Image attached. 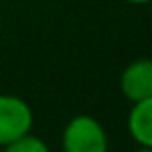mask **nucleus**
I'll list each match as a JSON object with an SVG mask.
<instances>
[{"label": "nucleus", "mask_w": 152, "mask_h": 152, "mask_svg": "<svg viewBox=\"0 0 152 152\" xmlns=\"http://www.w3.org/2000/svg\"><path fill=\"white\" fill-rule=\"evenodd\" d=\"M133 152H152V148H150V146H142V148H137V150H133Z\"/></svg>", "instance_id": "nucleus-7"}, {"label": "nucleus", "mask_w": 152, "mask_h": 152, "mask_svg": "<svg viewBox=\"0 0 152 152\" xmlns=\"http://www.w3.org/2000/svg\"><path fill=\"white\" fill-rule=\"evenodd\" d=\"M121 92L129 102L152 96V58H137L121 73Z\"/></svg>", "instance_id": "nucleus-3"}, {"label": "nucleus", "mask_w": 152, "mask_h": 152, "mask_svg": "<svg viewBox=\"0 0 152 152\" xmlns=\"http://www.w3.org/2000/svg\"><path fill=\"white\" fill-rule=\"evenodd\" d=\"M63 152H108V135L102 123L90 115L73 117L63 131Z\"/></svg>", "instance_id": "nucleus-1"}, {"label": "nucleus", "mask_w": 152, "mask_h": 152, "mask_svg": "<svg viewBox=\"0 0 152 152\" xmlns=\"http://www.w3.org/2000/svg\"><path fill=\"white\" fill-rule=\"evenodd\" d=\"M34 125L29 104L19 96H0V148L27 135Z\"/></svg>", "instance_id": "nucleus-2"}, {"label": "nucleus", "mask_w": 152, "mask_h": 152, "mask_svg": "<svg viewBox=\"0 0 152 152\" xmlns=\"http://www.w3.org/2000/svg\"><path fill=\"white\" fill-rule=\"evenodd\" d=\"M127 129L140 146L152 148V96L133 102L127 117Z\"/></svg>", "instance_id": "nucleus-4"}, {"label": "nucleus", "mask_w": 152, "mask_h": 152, "mask_svg": "<svg viewBox=\"0 0 152 152\" xmlns=\"http://www.w3.org/2000/svg\"><path fill=\"white\" fill-rule=\"evenodd\" d=\"M129 4H146V2H152V0H125Z\"/></svg>", "instance_id": "nucleus-6"}, {"label": "nucleus", "mask_w": 152, "mask_h": 152, "mask_svg": "<svg viewBox=\"0 0 152 152\" xmlns=\"http://www.w3.org/2000/svg\"><path fill=\"white\" fill-rule=\"evenodd\" d=\"M4 152H50V150H48V146H46V142L42 137L27 133V135H23V137H19L15 142L7 144Z\"/></svg>", "instance_id": "nucleus-5"}]
</instances>
